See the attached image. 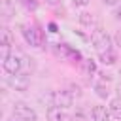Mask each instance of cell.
Returning a JSON list of instances; mask_svg holds the SVG:
<instances>
[{
	"label": "cell",
	"instance_id": "cell-1",
	"mask_svg": "<svg viewBox=\"0 0 121 121\" xmlns=\"http://www.w3.org/2000/svg\"><path fill=\"white\" fill-rule=\"evenodd\" d=\"M91 43L93 47L96 49V53H104V51H110L112 49V38L108 36L106 30L102 28H95L93 34H91Z\"/></svg>",
	"mask_w": 121,
	"mask_h": 121
},
{
	"label": "cell",
	"instance_id": "cell-2",
	"mask_svg": "<svg viewBox=\"0 0 121 121\" xmlns=\"http://www.w3.org/2000/svg\"><path fill=\"white\" fill-rule=\"evenodd\" d=\"M23 36H25L26 43L32 45V47H40L43 43V34L38 26H28V25L23 26Z\"/></svg>",
	"mask_w": 121,
	"mask_h": 121
},
{
	"label": "cell",
	"instance_id": "cell-3",
	"mask_svg": "<svg viewBox=\"0 0 121 121\" xmlns=\"http://www.w3.org/2000/svg\"><path fill=\"white\" fill-rule=\"evenodd\" d=\"M51 98V106H59V108H70L72 102H74V95L68 93V91H55L49 95Z\"/></svg>",
	"mask_w": 121,
	"mask_h": 121
},
{
	"label": "cell",
	"instance_id": "cell-4",
	"mask_svg": "<svg viewBox=\"0 0 121 121\" xmlns=\"http://www.w3.org/2000/svg\"><path fill=\"white\" fill-rule=\"evenodd\" d=\"M13 115H15L19 121H38L36 112H34L30 106L23 104V102H17V104L13 106Z\"/></svg>",
	"mask_w": 121,
	"mask_h": 121
},
{
	"label": "cell",
	"instance_id": "cell-5",
	"mask_svg": "<svg viewBox=\"0 0 121 121\" xmlns=\"http://www.w3.org/2000/svg\"><path fill=\"white\" fill-rule=\"evenodd\" d=\"M47 121H74V115H70L64 108L49 106L47 108Z\"/></svg>",
	"mask_w": 121,
	"mask_h": 121
},
{
	"label": "cell",
	"instance_id": "cell-6",
	"mask_svg": "<svg viewBox=\"0 0 121 121\" xmlns=\"http://www.w3.org/2000/svg\"><path fill=\"white\" fill-rule=\"evenodd\" d=\"M2 66H4V70L8 72V74H19V70H21V59L19 57H15V55H9L4 62H2Z\"/></svg>",
	"mask_w": 121,
	"mask_h": 121
},
{
	"label": "cell",
	"instance_id": "cell-7",
	"mask_svg": "<svg viewBox=\"0 0 121 121\" xmlns=\"http://www.w3.org/2000/svg\"><path fill=\"white\" fill-rule=\"evenodd\" d=\"M91 117H93V121H110L112 113H110V110L106 106H93Z\"/></svg>",
	"mask_w": 121,
	"mask_h": 121
},
{
	"label": "cell",
	"instance_id": "cell-8",
	"mask_svg": "<svg viewBox=\"0 0 121 121\" xmlns=\"http://www.w3.org/2000/svg\"><path fill=\"white\" fill-rule=\"evenodd\" d=\"M11 85H13L17 91H25V89L28 87V76H25V74H13Z\"/></svg>",
	"mask_w": 121,
	"mask_h": 121
},
{
	"label": "cell",
	"instance_id": "cell-9",
	"mask_svg": "<svg viewBox=\"0 0 121 121\" xmlns=\"http://www.w3.org/2000/svg\"><path fill=\"white\" fill-rule=\"evenodd\" d=\"M108 110H110V113H112V117H113V119H121V98L117 96V98L110 100Z\"/></svg>",
	"mask_w": 121,
	"mask_h": 121
},
{
	"label": "cell",
	"instance_id": "cell-10",
	"mask_svg": "<svg viewBox=\"0 0 121 121\" xmlns=\"http://www.w3.org/2000/svg\"><path fill=\"white\" fill-rule=\"evenodd\" d=\"M98 60L102 62V64H106V66H110V64H113L115 60H117V57H115V53L110 49V51H104V53H98Z\"/></svg>",
	"mask_w": 121,
	"mask_h": 121
},
{
	"label": "cell",
	"instance_id": "cell-11",
	"mask_svg": "<svg viewBox=\"0 0 121 121\" xmlns=\"http://www.w3.org/2000/svg\"><path fill=\"white\" fill-rule=\"evenodd\" d=\"M0 13L8 19V17H11L13 13H15V8H13V4H11V0H2L0 2Z\"/></svg>",
	"mask_w": 121,
	"mask_h": 121
},
{
	"label": "cell",
	"instance_id": "cell-12",
	"mask_svg": "<svg viewBox=\"0 0 121 121\" xmlns=\"http://www.w3.org/2000/svg\"><path fill=\"white\" fill-rule=\"evenodd\" d=\"M0 43L13 45V36H11V32H9V28H8V26H4V28L0 30Z\"/></svg>",
	"mask_w": 121,
	"mask_h": 121
},
{
	"label": "cell",
	"instance_id": "cell-13",
	"mask_svg": "<svg viewBox=\"0 0 121 121\" xmlns=\"http://www.w3.org/2000/svg\"><path fill=\"white\" fill-rule=\"evenodd\" d=\"M79 23H81L83 26H91V25H95V17H93V13H87V11L79 13Z\"/></svg>",
	"mask_w": 121,
	"mask_h": 121
},
{
	"label": "cell",
	"instance_id": "cell-14",
	"mask_svg": "<svg viewBox=\"0 0 121 121\" xmlns=\"http://www.w3.org/2000/svg\"><path fill=\"white\" fill-rule=\"evenodd\" d=\"M95 91H96V96L98 98H108V95H110V91H108V87L104 83H96L95 85Z\"/></svg>",
	"mask_w": 121,
	"mask_h": 121
},
{
	"label": "cell",
	"instance_id": "cell-15",
	"mask_svg": "<svg viewBox=\"0 0 121 121\" xmlns=\"http://www.w3.org/2000/svg\"><path fill=\"white\" fill-rule=\"evenodd\" d=\"M9 47L11 45H6V43H0V60L4 62L8 57H9Z\"/></svg>",
	"mask_w": 121,
	"mask_h": 121
},
{
	"label": "cell",
	"instance_id": "cell-16",
	"mask_svg": "<svg viewBox=\"0 0 121 121\" xmlns=\"http://www.w3.org/2000/svg\"><path fill=\"white\" fill-rule=\"evenodd\" d=\"M83 64H85V72H87V74H93V72H95V60H93V59H87Z\"/></svg>",
	"mask_w": 121,
	"mask_h": 121
},
{
	"label": "cell",
	"instance_id": "cell-17",
	"mask_svg": "<svg viewBox=\"0 0 121 121\" xmlns=\"http://www.w3.org/2000/svg\"><path fill=\"white\" fill-rule=\"evenodd\" d=\"M23 4H25L26 9H32V11L38 8V2H36V0H23Z\"/></svg>",
	"mask_w": 121,
	"mask_h": 121
},
{
	"label": "cell",
	"instance_id": "cell-18",
	"mask_svg": "<svg viewBox=\"0 0 121 121\" xmlns=\"http://www.w3.org/2000/svg\"><path fill=\"white\" fill-rule=\"evenodd\" d=\"M74 121H85V113H83L81 110H78V112L74 113Z\"/></svg>",
	"mask_w": 121,
	"mask_h": 121
},
{
	"label": "cell",
	"instance_id": "cell-19",
	"mask_svg": "<svg viewBox=\"0 0 121 121\" xmlns=\"http://www.w3.org/2000/svg\"><path fill=\"white\" fill-rule=\"evenodd\" d=\"M91 0H72V4L76 6V8H83V6H87Z\"/></svg>",
	"mask_w": 121,
	"mask_h": 121
},
{
	"label": "cell",
	"instance_id": "cell-20",
	"mask_svg": "<svg viewBox=\"0 0 121 121\" xmlns=\"http://www.w3.org/2000/svg\"><path fill=\"white\" fill-rule=\"evenodd\" d=\"M70 91H72V95H76V96H81V89H79L78 85H70Z\"/></svg>",
	"mask_w": 121,
	"mask_h": 121
},
{
	"label": "cell",
	"instance_id": "cell-21",
	"mask_svg": "<svg viewBox=\"0 0 121 121\" xmlns=\"http://www.w3.org/2000/svg\"><path fill=\"white\" fill-rule=\"evenodd\" d=\"M113 15H115V19H121V6H117V9L113 11Z\"/></svg>",
	"mask_w": 121,
	"mask_h": 121
},
{
	"label": "cell",
	"instance_id": "cell-22",
	"mask_svg": "<svg viewBox=\"0 0 121 121\" xmlns=\"http://www.w3.org/2000/svg\"><path fill=\"white\" fill-rule=\"evenodd\" d=\"M102 2H104L106 6H115V4L119 2V0H102Z\"/></svg>",
	"mask_w": 121,
	"mask_h": 121
},
{
	"label": "cell",
	"instance_id": "cell-23",
	"mask_svg": "<svg viewBox=\"0 0 121 121\" xmlns=\"http://www.w3.org/2000/svg\"><path fill=\"white\" fill-rule=\"evenodd\" d=\"M115 42H117V45L121 47V30H119V32L115 34Z\"/></svg>",
	"mask_w": 121,
	"mask_h": 121
},
{
	"label": "cell",
	"instance_id": "cell-24",
	"mask_svg": "<svg viewBox=\"0 0 121 121\" xmlns=\"http://www.w3.org/2000/svg\"><path fill=\"white\" fill-rule=\"evenodd\" d=\"M43 2H45V4H49V6H57L60 0H43Z\"/></svg>",
	"mask_w": 121,
	"mask_h": 121
},
{
	"label": "cell",
	"instance_id": "cell-25",
	"mask_svg": "<svg viewBox=\"0 0 121 121\" xmlns=\"http://www.w3.org/2000/svg\"><path fill=\"white\" fill-rule=\"evenodd\" d=\"M49 30H51V32H57V25L51 23V25H49Z\"/></svg>",
	"mask_w": 121,
	"mask_h": 121
},
{
	"label": "cell",
	"instance_id": "cell-26",
	"mask_svg": "<svg viewBox=\"0 0 121 121\" xmlns=\"http://www.w3.org/2000/svg\"><path fill=\"white\" fill-rule=\"evenodd\" d=\"M117 96H119V98H121V81H119V83H117Z\"/></svg>",
	"mask_w": 121,
	"mask_h": 121
},
{
	"label": "cell",
	"instance_id": "cell-27",
	"mask_svg": "<svg viewBox=\"0 0 121 121\" xmlns=\"http://www.w3.org/2000/svg\"><path fill=\"white\" fill-rule=\"evenodd\" d=\"M8 121H13V119H8Z\"/></svg>",
	"mask_w": 121,
	"mask_h": 121
}]
</instances>
